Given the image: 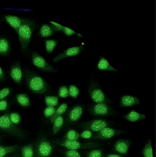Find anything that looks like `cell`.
Instances as JSON below:
<instances>
[{"label": "cell", "instance_id": "13", "mask_svg": "<svg viewBox=\"0 0 156 157\" xmlns=\"http://www.w3.org/2000/svg\"><path fill=\"white\" fill-rule=\"evenodd\" d=\"M140 103L137 97L130 95H124L120 99V105L122 107H128Z\"/></svg>", "mask_w": 156, "mask_h": 157}, {"label": "cell", "instance_id": "1", "mask_svg": "<svg viewBox=\"0 0 156 157\" xmlns=\"http://www.w3.org/2000/svg\"><path fill=\"white\" fill-rule=\"evenodd\" d=\"M36 27V23L34 21L24 18L21 25L17 32L22 52L27 51Z\"/></svg>", "mask_w": 156, "mask_h": 157}, {"label": "cell", "instance_id": "26", "mask_svg": "<svg viewBox=\"0 0 156 157\" xmlns=\"http://www.w3.org/2000/svg\"><path fill=\"white\" fill-rule=\"evenodd\" d=\"M21 153L23 157H33L32 145L29 144L23 147L21 149Z\"/></svg>", "mask_w": 156, "mask_h": 157}, {"label": "cell", "instance_id": "7", "mask_svg": "<svg viewBox=\"0 0 156 157\" xmlns=\"http://www.w3.org/2000/svg\"><path fill=\"white\" fill-rule=\"evenodd\" d=\"M89 112L93 116H107L113 115L114 112L108 104L96 103L92 105L89 109Z\"/></svg>", "mask_w": 156, "mask_h": 157}, {"label": "cell", "instance_id": "28", "mask_svg": "<svg viewBox=\"0 0 156 157\" xmlns=\"http://www.w3.org/2000/svg\"><path fill=\"white\" fill-rule=\"evenodd\" d=\"M80 136V134L74 129L69 130L64 136L65 140H77Z\"/></svg>", "mask_w": 156, "mask_h": 157}, {"label": "cell", "instance_id": "11", "mask_svg": "<svg viewBox=\"0 0 156 157\" xmlns=\"http://www.w3.org/2000/svg\"><path fill=\"white\" fill-rule=\"evenodd\" d=\"M36 150L38 157H48L51 153L52 146L48 140H43L39 142Z\"/></svg>", "mask_w": 156, "mask_h": 157}, {"label": "cell", "instance_id": "30", "mask_svg": "<svg viewBox=\"0 0 156 157\" xmlns=\"http://www.w3.org/2000/svg\"><path fill=\"white\" fill-rule=\"evenodd\" d=\"M10 117L12 122L15 125L18 124L21 121V116L17 112H13L10 113Z\"/></svg>", "mask_w": 156, "mask_h": 157}, {"label": "cell", "instance_id": "6", "mask_svg": "<svg viewBox=\"0 0 156 157\" xmlns=\"http://www.w3.org/2000/svg\"><path fill=\"white\" fill-rule=\"evenodd\" d=\"M32 56V63L38 69L49 72H57V70L50 64L44 58L37 52H33Z\"/></svg>", "mask_w": 156, "mask_h": 157}, {"label": "cell", "instance_id": "31", "mask_svg": "<svg viewBox=\"0 0 156 157\" xmlns=\"http://www.w3.org/2000/svg\"><path fill=\"white\" fill-rule=\"evenodd\" d=\"M80 93V90L76 86L72 85L70 86L69 94L70 96L76 98Z\"/></svg>", "mask_w": 156, "mask_h": 157}, {"label": "cell", "instance_id": "43", "mask_svg": "<svg viewBox=\"0 0 156 157\" xmlns=\"http://www.w3.org/2000/svg\"><path fill=\"white\" fill-rule=\"evenodd\" d=\"M1 137L0 136V140H1Z\"/></svg>", "mask_w": 156, "mask_h": 157}, {"label": "cell", "instance_id": "10", "mask_svg": "<svg viewBox=\"0 0 156 157\" xmlns=\"http://www.w3.org/2000/svg\"><path fill=\"white\" fill-rule=\"evenodd\" d=\"M124 132V131L116 129L107 127L103 128L98 132L96 135L92 137L89 139H108L115 135L120 134Z\"/></svg>", "mask_w": 156, "mask_h": 157}, {"label": "cell", "instance_id": "21", "mask_svg": "<svg viewBox=\"0 0 156 157\" xmlns=\"http://www.w3.org/2000/svg\"><path fill=\"white\" fill-rule=\"evenodd\" d=\"M16 97L18 102L22 106L28 107L30 105V99L26 94H19L16 95Z\"/></svg>", "mask_w": 156, "mask_h": 157}, {"label": "cell", "instance_id": "39", "mask_svg": "<svg viewBox=\"0 0 156 157\" xmlns=\"http://www.w3.org/2000/svg\"><path fill=\"white\" fill-rule=\"evenodd\" d=\"M92 133L91 131L86 130L83 132L80 135V136L82 138L89 139L92 137Z\"/></svg>", "mask_w": 156, "mask_h": 157}, {"label": "cell", "instance_id": "4", "mask_svg": "<svg viewBox=\"0 0 156 157\" xmlns=\"http://www.w3.org/2000/svg\"><path fill=\"white\" fill-rule=\"evenodd\" d=\"M0 129L6 131L21 139L24 137L22 131L11 121L9 113L0 116Z\"/></svg>", "mask_w": 156, "mask_h": 157}, {"label": "cell", "instance_id": "32", "mask_svg": "<svg viewBox=\"0 0 156 157\" xmlns=\"http://www.w3.org/2000/svg\"><path fill=\"white\" fill-rule=\"evenodd\" d=\"M66 157H82L77 150L68 149L64 153Z\"/></svg>", "mask_w": 156, "mask_h": 157}, {"label": "cell", "instance_id": "33", "mask_svg": "<svg viewBox=\"0 0 156 157\" xmlns=\"http://www.w3.org/2000/svg\"><path fill=\"white\" fill-rule=\"evenodd\" d=\"M55 109L53 106H48L44 111V116L46 118L52 116L55 111Z\"/></svg>", "mask_w": 156, "mask_h": 157}, {"label": "cell", "instance_id": "14", "mask_svg": "<svg viewBox=\"0 0 156 157\" xmlns=\"http://www.w3.org/2000/svg\"><path fill=\"white\" fill-rule=\"evenodd\" d=\"M24 19L11 15H8L5 16L6 22L16 32L21 25Z\"/></svg>", "mask_w": 156, "mask_h": 157}, {"label": "cell", "instance_id": "3", "mask_svg": "<svg viewBox=\"0 0 156 157\" xmlns=\"http://www.w3.org/2000/svg\"><path fill=\"white\" fill-rule=\"evenodd\" d=\"M89 93L92 100L96 103L108 104L112 102L111 100L106 96L98 83L93 79L89 84Z\"/></svg>", "mask_w": 156, "mask_h": 157}, {"label": "cell", "instance_id": "18", "mask_svg": "<svg viewBox=\"0 0 156 157\" xmlns=\"http://www.w3.org/2000/svg\"><path fill=\"white\" fill-rule=\"evenodd\" d=\"M83 113L82 108L79 106L74 107L70 111L69 115L70 120L72 121H75L81 117Z\"/></svg>", "mask_w": 156, "mask_h": 157}, {"label": "cell", "instance_id": "40", "mask_svg": "<svg viewBox=\"0 0 156 157\" xmlns=\"http://www.w3.org/2000/svg\"><path fill=\"white\" fill-rule=\"evenodd\" d=\"M7 107V102L5 99L0 101V111L6 110Z\"/></svg>", "mask_w": 156, "mask_h": 157}, {"label": "cell", "instance_id": "36", "mask_svg": "<svg viewBox=\"0 0 156 157\" xmlns=\"http://www.w3.org/2000/svg\"><path fill=\"white\" fill-rule=\"evenodd\" d=\"M88 157H102V153L100 149L93 150L89 152L87 155Z\"/></svg>", "mask_w": 156, "mask_h": 157}, {"label": "cell", "instance_id": "15", "mask_svg": "<svg viewBox=\"0 0 156 157\" xmlns=\"http://www.w3.org/2000/svg\"><path fill=\"white\" fill-rule=\"evenodd\" d=\"M131 143V141L128 140H119L115 144V149L120 153L126 154L127 153Z\"/></svg>", "mask_w": 156, "mask_h": 157}, {"label": "cell", "instance_id": "25", "mask_svg": "<svg viewBox=\"0 0 156 157\" xmlns=\"http://www.w3.org/2000/svg\"><path fill=\"white\" fill-rule=\"evenodd\" d=\"M67 108V105L66 103H64L61 104L57 109L54 114L50 118V121L53 122L55 119L57 117L60 116L64 113Z\"/></svg>", "mask_w": 156, "mask_h": 157}, {"label": "cell", "instance_id": "2", "mask_svg": "<svg viewBox=\"0 0 156 157\" xmlns=\"http://www.w3.org/2000/svg\"><path fill=\"white\" fill-rule=\"evenodd\" d=\"M26 75L28 86L33 92L43 94L47 92L48 85L40 76L30 70L26 71Z\"/></svg>", "mask_w": 156, "mask_h": 157}, {"label": "cell", "instance_id": "9", "mask_svg": "<svg viewBox=\"0 0 156 157\" xmlns=\"http://www.w3.org/2000/svg\"><path fill=\"white\" fill-rule=\"evenodd\" d=\"M83 48V47L81 45L68 48L55 57L53 61L56 63L64 59L77 56L81 53Z\"/></svg>", "mask_w": 156, "mask_h": 157}, {"label": "cell", "instance_id": "37", "mask_svg": "<svg viewBox=\"0 0 156 157\" xmlns=\"http://www.w3.org/2000/svg\"><path fill=\"white\" fill-rule=\"evenodd\" d=\"M10 92V89L8 88H5L0 90V101L8 96Z\"/></svg>", "mask_w": 156, "mask_h": 157}, {"label": "cell", "instance_id": "38", "mask_svg": "<svg viewBox=\"0 0 156 157\" xmlns=\"http://www.w3.org/2000/svg\"><path fill=\"white\" fill-rule=\"evenodd\" d=\"M50 23L51 24L54 31H62L64 26L56 22L51 21Z\"/></svg>", "mask_w": 156, "mask_h": 157}, {"label": "cell", "instance_id": "24", "mask_svg": "<svg viewBox=\"0 0 156 157\" xmlns=\"http://www.w3.org/2000/svg\"><path fill=\"white\" fill-rule=\"evenodd\" d=\"M53 122V132L54 134H55L62 128L63 123V119L62 117L59 116L55 119Z\"/></svg>", "mask_w": 156, "mask_h": 157}, {"label": "cell", "instance_id": "8", "mask_svg": "<svg viewBox=\"0 0 156 157\" xmlns=\"http://www.w3.org/2000/svg\"><path fill=\"white\" fill-rule=\"evenodd\" d=\"M110 124L106 120L103 119H96L84 123L83 126L90 131L99 132L103 128L108 127Z\"/></svg>", "mask_w": 156, "mask_h": 157}, {"label": "cell", "instance_id": "29", "mask_svg": "<svg viewBox=\"0 0 156 157\" xmlns=\"http://www.w3.org/2000/svg\"><path fill=\"white\" fill-rule=\"evenodd\" d=\"M45 102L48 106H54L57 105L58 103V98L55 96H47L45 98Z\"/></svg>", "mask_w": 156, "mask_h": 157}, {"label": "cell", "instance_id": "41", "mask_svg": "<svg viewBox=\"0 0 156 157\" xmlns=\"http://www.w3.org/2000/svg\"><path fill=\"white\" fill-rule=\"evenodd\" d=\"M5 78V76L4 72L0 66V80H3Z\"/></svg>", "mask_w": 156, "mask_h": 157}, {"label": "cell", "instance_id": "17", "mask_svg": "<svg viewBox=\"0 0 156 157\" xmlns=\"http://www.w3.org/2000/svg\"><path fill=\"white\" fill-rule=\"evenodd\" d=\"M97 68L100 70L117 71V70L109 63L107 59L103 57H100L97 65Z\"/></svg>", "mask_w": 156, "mask_h": 157}, {"label": "cell", "instance_id": "23", "mask_svg": "<svg viewBox=\"0 0 156 157\" xmlns=\"http://www.w3.org/2000/svg\"><path fill=\"white\" fill-rule=\"evenodd\" d=\"M17 145L9 146H0V157H3L6 155L15 151L18 148Z\"/></svg>", "mask_w": 156, "mask_h": 157}, {"label": "cell", "instance_id": "22", "mask_svg": "<svg viewBox=\"0 0 156 157\" xmlns=\"http://www.w3.org/2000/svg\"><path fill=\"white\" fill-rule=\"evenodd\" d=\"M46 52L51 53L54 50L58 44V41L55 40L49 39L44 40Z\"/></svg>", "mask_w": 156, "mask_h": 157}, {"label": "cell", "instance_id": "16", "mask_svg": "<svg viewBox=\"0 0 156 157\" xmlns=\"http://www.w3.org/2000/svg\"><path fill=\"white\" fill-rule=\"evenodd\" d=\"M124 118L129 121L135 122L144 119L145 116L143 114L139 113L134 110H132L125 115Z\"/></svg>", "mask_w": 156, "mask_h": 157}, {"label": "cell", "instance_id": "19", "mask_svg": "<svg viewBox=\"0 0 156 157\" xmlns=\"http://www.w3.org/2000/svg\"><path fill=\"white\" fill-rule=\"evenodd\" d=\"M54 31L51 25L44 24H43L40 27L39 33L42 37H46L52 35Z\"/></svg>", "mask_w": 156, "mask_h": 157}, {"label": "cell", "instance_id": "42", "mask_svg": "<svg viewBox=\"0 0 156 157\" xmlns=\"http://www.w3.org/2000/svg\"><path fill=\"white\" fill-rule=\"evenodd\" d=\"M107 157H122L120 155L115 154H108Z\"/></svg>", "mask_w": 156, "mask_h": 157}, {"label": "cell", "instance_id": "12", "mask_svg": "<svg viewBox=\"0 0 156 157\" xmlns=\"http://www.w3.org/2000/svg\"><path fill=\"white\" fill-rule=\"evenodd\" d=\"M10 74L13 80L17 83H20L22 78V72L20 63L17 62L11 67Z\"/></svg>", "mask_w": 156, "mask_h": 157}, {"label": "cell", "instance_id": "27", "mask_svg": "<svg viewBox=\"0 0 156 157\" xmlns=\"http://www.w3.org/2000/svg\"><path fill=\"white\" fill-rule=\"evenodd\" d=\"M142 153L144 157H153L152 148L150 140L146 144Z\"/></svg>", "mask_w": 156, "mask_h": 157}, {"label": "cell", "instance_id": "20", "mask_svg": "<svg viewBox=\"0 0 156 157\" xmlns=\"http://www.w3.org/2000/svg\"><path fill=\"white\" fill-rule=\"evenodd\" d=\"M10 44L8 40L5 38H0V55L5 56L9 53Z\"/></svg>", "mask_w": 156, "mask_h": 157}, {"label": "cell", "instance_id": "34", "mask_svg": "<svg viewBox=\"0 0 156 157\" xmlns=\"http://www.w3.org/2000/svg\"><path fill=\"white\" fill-rule=\"evenodd\" d=\"M59 94L61 97H67L69 95V91L67 87L65 86H61L59 89Z\"/></svg>", "mask_w": 156, "mask_h": 157}, {"label": "cell", "instance_id": "35", "mask_svg": "<svg viewBox=\"0 0 156 157\" xmlns=\"http://www.w3.org/2000/svg\"><path fill=\"white\" fill-rule=\"evenodd\" d=\"M62 31L67 36H70L74 35H76L80 36H82L80 34L76 33L72 29L64 26Z\"/></svg>", "mask_w": 156, "mask_h": 157}, {"label": "cell", "instance_id": "5", "mask_svg": "<svg viewBox=\"0 0 156 157\" xmlns=\"http://www.w3.org/2000/svg\"><path fill=\"white\" fill-rule=\"evenodd\" d=\"M57 145L60 146L68 149L77 150L79 149H89L100 147V144L96 142L82 143L76 140H64L54 142Z\"/></svg>", "mask_w": 156, "mask_h": 157}]
</instances>
